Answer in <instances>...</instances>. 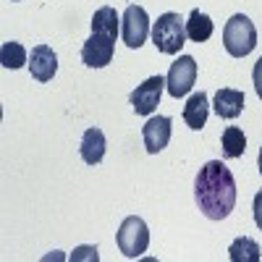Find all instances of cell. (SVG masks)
<instances>
[{"label":"cell","mask_w":262,"mask_h":262,"mask_svg":"<svg viewBox=\"0 0 262 262\" xmlns=\"http://www.w3.org/2000/svg\"><path fill=\"white\" fill-rule=\"evenodd\" d=\"M254 223H257V228L262 231V189L254 194Z\"/></svg>","instance_id":"ffe728a7"},{"label":"cell","mask_w":262,"mask_h":262,"mask_svg":"<svg viewBox=\"0 0 262 262\" xmlns=\"http://www.w3.org/2000/svg\"><path fill=\"white\" fill-rule=\"evenodd\" d=\"M147 34H149V16H147V11L142 6L131 3L123 11V18H121V37L126 42V48L139 50L144 45Z\"/></svg>","instance_id":"5b68a950"},{"label":"cell","mask_w":262,"mask_h":262,"mask_svg":"<svg viewBox=\"0 0 262 262\" xmlns=\"http://www.w3.org/2000/svg\"><path fill=\"white\" fill-rule=\"evenodd\" d=\"M71 259H95V262H97L100 257H97V249H95V247H79V249L71 254Z\"/></svg>","instance_id":"d6986e66"},{"label":"cell","mask_w":262,"mask_h":262,"mask_svg":"<svg viewBox=\"0 0 262 262\" xmlns=\"http://www.w3.org/2000/svg\"><path fill=\"white\" fill-rule=\"evenodd\" d=\"M29 71L37 81H50L58 71V55L50 45H37L29 53Z\"/></svg>","instance_id":"30bf717a"},{"label":"cell","mask_w":262,"mask_h":262,"mask_svg":"<svg viewBox=\"0 0 262 262\" xmlns=\"http://www.w3.org/2000/svg\"><path fill=\"white\" fill-rule=\"evenodd\" d=\"M116 242H118V249L128 257V259H137L147 252L149 247V228L142 217L137 215H128L126 221L121 223L118 233H116Z\"/></svg>","instance_id":"277c9868"},{"label":"cell","mask_w":262,"mask_h":262,"mask_svg":"<svg viewBox=\"0 0 262 262\" xmlns=\"http://www.w3.org/2000/svg\"><path fill=\"white\" fill-rule=\"evenodd\" d=\"M113 53H116V39L92 32V37L81 45V63L90 66V69H105L113 60Z\"/></svg>","instance_id":"ba28073f"},{"label":"cell","mask_w":262,"mask_h":262,"mask_svg":"<svg viewBox=\"0 0 262 262\" xmlns=\"http://www.w3.org/2000/svg\"><path fill=\"white\" fill-rule=\"evenodd\" d=\"M186 42V21L179 13H163L152 24V45L163 55H176Z\"/></svg>","instance_id":"7a4b0ae2"},{"label":"cell","mask_w":262,"mask_h":262,"mask_svg":"<svg viewBox=\"0 0 262 262\" xmlns=\"http://www.w3.org/2000/svg\"><path fill=\"white\" fill-rule=\"evenodd\" d=\"M212 29H215V24H212V18L207 16V13H202V11H191L189 13V21H186V39H191V42H207L210 37H212Z\"/></svg>","instance_id":"9a60e30c"},{"label":"cell","mask_w":262,"mask_h":262,"mask_svg":"<svg viewBox=\"0 0 262 262\" xmlns=\"http://www.w3.org/2000/svg\"><path fill=\"white\" fill-rule=\"evenodd\" d=\"M221 144H223V155H226L228 160H233V158H242V155H244L247 137H244V131L238 128V126H228V128L223 131Z\"/></svg>","instance_id":"e0dca14e"},{"label":"cell","mask_w":262,"mask_h":262,"mask_svg":"<svg viewBox=\"0 0 262 262\" xmlns=\"http://www.w3.org/2000/svg\"><path fill=\"white\" fill-rule=\"evenodd\" d=\"M13 3H18V0H13Z\"/></svg>","instance_id":"603a6c76"},{"label":"cell","mask_w":262,"mask_h":262,"mask_svg":"<svg viewBox=\"0 0 262 262\" xmlns=\"http://www.w3.org/2000/svg\"><path fill=\"white\" fill-rule=\"evenodd\" d=\"M228 257H231V262H259L262 252H259L254 238L242 236V238H236V242L228 247Z\"/></svg>","instance_id":"2e32d148"},{"label":"cell","mask_w":262,"mask_h":262,"mask_svg":"<svg viewBox=\"0 0 262 262\" xmlns=\"http://www.w3.org/2000/svg\"><path fill=\"white\" fill-rule=\"evenodd\" d=\"M207 113H210V100H207L205 92H194V95L186 100V105H184V121H186V126L194 128V131H202V128H205Z\"/></svg>","instance_id":"4fadbf2b"},{"label":"cell","mask_w":262,"mask_h":262,"mask_svg":"<svg viewBox=\"0 0 262 262\" xmlns=\"http://www.w3.org/2000/svg\"><path fill=\"white\" fill-rule=\"evenodd\" d=\"M105 149H107V142H105L102 131H100L97 126L86 128L84 137H81V147H79L81 160H84L86 165H100L102 158H105Z\"/></svg>","instance_id":"8fae6325"},{"label":"cell","mask_w":262,"mask_h":262,"mask_svg":"<svg viewBox=\"0 0 262 262\" xmlns=\"http://www.w3.org/2000/svg\"><path fill=\"white\" fill-rule=\"evenodd\" d=\"M252 79H254V90H257V95L262 97V58L254 63V74H252Z\"/></svg>","instance_id":"44dd1931"},{"label":"cell","mask_w":262,"mask_h":262,"mask_svg":"<svg viewBox=\"0 0 262 262\" xmlns=\"http://www.w3.org/2000/svg\"><path fill=\"white\" fill-rule=\"evenodd\" d=\"M92 32L95 34H107V37L116 39L118 32H121V16L116 13V8H111V6L97 8L95 16H92Z\"/></svg>","instance_id":"5bb4252c"},{"label":"cell","mask_w":262,"mask_h":262,"mask_svg":"<svg viewBox=\"0 0 262 262\" xmlns=\"http://www.w3.org/2000/svg\"><path fill=\"white\" fill-rule=\"evenodd\" d=\"M142 139H144V147L149 155H158L163 152L170 142V118L168 116H155L149 118L144 126H142Z\"/></svg>","instance_id":"9c48e42d"},{"label":"cell","mask_w":262,"mask_h":262,"mask_svg":"<svg viewBox=\"0 0 262 262\" xmlns=\"http://www.w3.org/2000/svg\"><path fill=\"white\" fill-rule=\"evenodd\" d=\"M223 48L233 58H244L257 48V29L249 21V16L236 13L228 18V24L223 29Z\"/></svg>","instance_id":"3957f363"},{"label":"cell","mask_w":262,"mask_h":262,"mask_svg":"<svg viewBox=\"0 0 262 262\" xmlns=\"http://www.w3.org/2000/svg\"><path fill=\"white\" fill-rule=\"evenodd\" d=\"M196 81V60L191 55H179V60L170 66V71L165 76V90L170 97H184L191 92V86Z\"/></svg>","instance_id":"8992f818"},{"label":"cell","mask_w":262,"mask_h":262,"mask_svg":"<svg viewBox=\"0 0 262 262\" xmlns=\"http://www.w3.org/2000/svg\"><path fill=\"white\" fill-rule=\"evenodd\" d=\"M257 163H259V173H262V147H259V160Z\"/></svg>","instance_id":"7402d4cb"},{"label":"cell","mask_w":262,"mask_h":262,"mask_svg":"<svg viewBox=\"0 0 262 262\" xmlns=\"http://www.w3.org/2000/svg\"><path fill=\"white\" fill-rule=\"evenodd\" d=\"M194 200L202 215L210 221H226L236 207V181L233 173L221 160H210L200 168L194 179Z\"/></svg>","instance_id":"6da1fadb"},{"label":"cell","mask_w":262,"mask_h":262,"mask_svg":"<svg viewBox=\"0 0 262 262\" xmlns=\"http://www.w3.org/2000/svg\"><path fill=\"white\" fill-rule=\"evenodd\" d=\"M0 63L6 69H21V66H29V55H27L21 42H3V48H0Z\"/></svg>","instance_id":"ac0fdd59"},{"label":"cell","mask_w":262,"mask_h":262,"mask_svg":"<svg viewBox=\"0 0 262 262\" xmlns=\"http://www.w3.org/2000/svg\"><path fill=\"white\" fill-rule=\"evenodd\" d=\"M212 107H215V113L221 116V118H236V116H242L244 111V92H238V90H217L215 92V100H212Z\"/></svg>","instance_id":"7c38bea8"},{"label":"cell","mask_w":262,"mask_h":262,"mask_svg":"<svg viewBox=\"0 0 262 262\" xmlns=\"http://www.w3.org/2000/svg\"><path fill=\"white\" fill-rule=\"evenodd\" d=\"M163 86H165V79H163V76H149V79H144L137 90L128 95V102H131V107H134V113H139V116L155 113V107L160 105Z\"/></svg>","instance_id":"52a82bcc"}]
</instances>
